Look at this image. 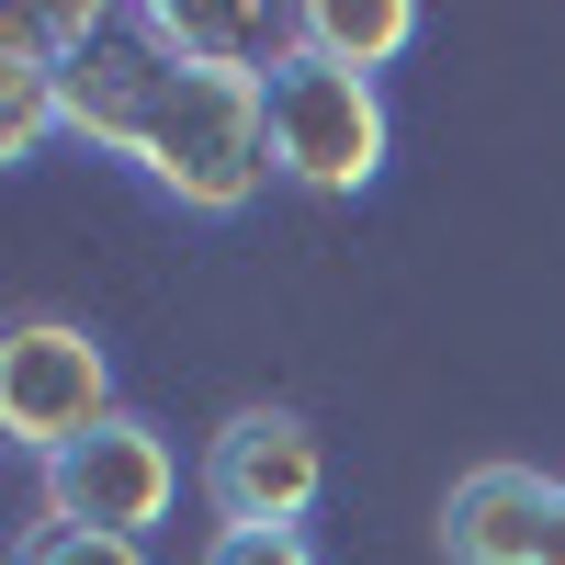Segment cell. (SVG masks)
Segmentation results:
<instances>
[{"instance_id": "1", "label": "cell", "mask_w": 565, "mask_h": 565, "mask_svg": "<svg viewBox=\"0 0 565 565\" xmlns=\"http://www.w3.org/2000/svg\"><path fill=\"white\" fill-rule=\"evenodd\" d=\"M45 57H57V103L79 148L125 159L159 204L181 215H249L271 181V125L260 79H215L136 23V12H34Z\"/></svg>"}, {"instance_id": "2", "label": "cell", "mask_w": 565, "mask_h": 565, "mask_svg": "<svg viewBox=\"0 0 565 565\" xmlns=\"http://www.w3.org/2000/svg\"><path fill=\"white\" fill-rule=\"evenodd\" d=\"M260 125H271V181L328 193V204L373 193V181H385V148H396L385 90L362 68H340V57H317V45H295V57L260 79Z\"/></svg>"}, {"instance_id": "3", "label": "cell", "mask_w": 565, "mask_h": 565, "mask_svg": "<svg viewBox=\"0 0 565 565\" xmlns=\"http://www.w3.org/2000/svg\"><path fill=\"white\" fill-rule=\"evenodd\" d=\"M170 498H181V452L159 418H136L114 407L90 441H68L57 463H34V521H68V532H125V543H148L170 521Z\"/></svg>"}, {"instance_id": "4", "label": "cell", "mask_w": 565, "mask_h": 565, "mask_svg": "<svg viewBox=\"0 0 565 565\" xmlns=\"http://www.w3.org/2000/svg\"><path fill=\"white\" fill-rule=\"evenodd\" d=\"M114 418V362L90 328L68 317H23L12 340H0V441L23 463H57L68 441H90Z\"/></svg>"}, {"instance_id": "5", "label": "cell", "mask_w": 565, "mask_h": 565, "mask_svg": "<svg viewBox=\"0 0 565 565\" xmlns=\"http://www.w3.org/2000/svg\"><path fill=\"white\" fill-rule=\"evenodd\" d=\"M328 487V452L295 407H238L204 441V509L215 532H306V509Z\"/></svg>"}, {"instance_id": "6", "label": "cell", "mask_w": 565, "mask_h": 565, "mask_svg": "<svg viewBox=\"0 0 565 565\" xmlns=\"http://www.w3.org/2000/svg\"><path fill=\"white\" fill-rule=\"evenodd\" d=\"M441 554L452 565H565V476H543V463H476L441 498Z\"/></svg>"}, {"instance_id": "7", "label": "cell", "mask_w": 565, "mask_h": 565, "mask_svg": "<svg viewBox=\"0 0 565 565\" xmlns=\"http://www.w3.org/2000/svg\"><path fill=\"white\" fill-rule=\"evenodd\" d=\"M136 23H148L170 57L215 68V79H271L306 45V12H238V0H136Z\"/></svg>"}, {"instance_id": "8", "label": "cell", "mask_w": 565, "mask_h": 565, "mask_svg": "<svg viewBox=\"0 0 565 565\" xmlns=\"http://www.w3.org/2000/svg\"><path fill=\"white\" fill-rule=\"evenodd\" d=\"M45 136H68L57 57H45L34 12H12V23H0V159H45Z\"/></svg>"}, {"instance_id": "9", "label": "cell", "mask_w": 565, "mask_h": 565, "mask_svg": "<svg viewBox=\"0 0 565 565\" xmlns=\"http://www.w3.org/2000/svg\"><path fill=\"white\" fill-rule=\"evenodd\" d=\"M306 45L373 79L385 57H407V45H418V12H407V0H306Z\"/></svg>"}, {"instance_id": "10", "label": "cell", "mask_w": 565, "mask_h": 565, "mask_svg": "<svg viewBox=\"0 0 565 565\" xmlns=\"http://www.w3.org/2000/svg\"><path fill=\"white\" fill-rule=\"evenodd\" d=\"M12 565H148V543H125V532H68V521H34L12 543Z\"/></svg>"}, {"instance_id": "11", "label": "cell", "mask_w": 565, "mask_h": 565, "mask_svg": "<svg viewBox=\"0 0 565 565\" xmlns=\"http://www.w3.org/2000/svg\"><path fill=\"white\" fill-rule=\"evenodd\" d=\"M204 565H317V543L306 532H215Z\"/></svg>"}]
</instances>
